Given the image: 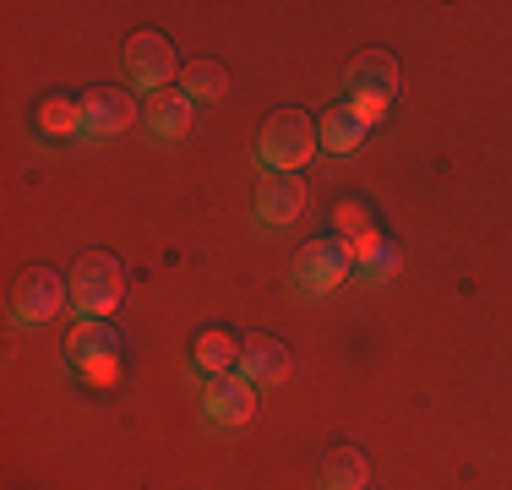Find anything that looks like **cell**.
Returning <instances> with one entry per match:
<instances>
[{"label": "cell", "instance_id": "8fae6325", "mask_svg": "<svg viewBox=\"0 0 512 490\" xmlns=\"http://www.w3.org/2000/svg\"><path fill=\"white\" fill-rule=\"evenodd\" d=\"M306 213V186L300 175H267L262 191H256V218L262 224H295Z\"/></svg>", "mask_w": 512, "mask_h": 490}, {"label": "cell", "instance_id": "7c38bea8", "mask_svg": "<svg viewBox=\"0 0 512 490\" xmlns=\"http://www.w3.org/2000/svg\"><path fill=\"white\" fill-rule=\"evenodd\" d=\"M186 126H191V98L180 93V88H164V93H153L148 98V131L153 137H186Z\"/></svg>", "mask_w": 512, "mask_h": 490}, {"label": "cell", "instance_id": "e0dca14e", "mask_svg": "<svg viewBox=\"0 0 512 490\" xmlns=\"http://www.w3.org/2000/svg\"><path fill=\"white\" fill-rule=\"evenodd\" d=\"M180 93H186L191 104H213V98H224V66H213V60L191 66L186 82H180Z\"/></svg>", "mask_w": 512, "mask_h": 490}, {"label": "cell", "instance_id": "ac0fdd59", "mask_svg": "<svg viewBox=\"0 0 512 490\" xmlns=\"http://www.w3.org/2000/svg\"><path fill=\"white\" fill-rule=\"evenodd\" d=\"M333 229H338V240H344V245H355V240H365V235H376L371 213H365L360 202H338V207H333Z\"/></svg>", "mask_w": 512, "mask_h": 490}, {"label": "cell", "instance_id": "5bb4252c", "mask_svg": "<svg viewBox=\"0 0 512 490\" xmlns=\"http://www.w3.org/2000/svg\"><path fill=\"white\" fill-rule=\"evenodd\" d=\"M365 474H371V463H365L355 447H338L333 458L322 463V490H365Z\"/></svg>", "mask_w": 512, "mask_h": 490}, {"label": "cell", "instance_id": "9c48e42d", "mask_svg": "<svg viewBox=\"0 0 512 490\" xmlns=\"http://www.w3.org/2000/svg\"><path fill=\"white\" fill-rule=\"evenodd\" d=\"M137 120V104H131L120 88H93L82 98V137H115Z\"/></svg>", "mask_w": 512, "mask_h": 490}, {"label": "cell", "instance_id": "30bf717a", "mask_svg": "<svg viewBox=\"0 0 512 490\" xmlns=\"http://www.w3.org/2000/svg\"><path fill=\"white\" fill-rule=\"evenodd\" d=\"M207 414H213L218 425H246L256 414V387L246 376H207V392H202Z\"/></svg>", "mask_w": 512, "mask_h": 490}, {"label": "cell", "instance_id": "9a60e30c", "mask_svg": "<svg viewBox=\"0 0 512 490\" xmlns=\"http://www.w3.org/2000/svg\"><path fill=\"white\" fill-rule=\"evenodd\" d=\"M39 131H50V137H82V98H44L39 104Z\"/></svg>", "mask_w": 512, "mask_h": 490}, {"label": "cell", "instance_id": "52a82bcc", "mask_svg": "<svg viewBox=\"0 0 512 490\" xmlns=\"http://www.w3.org/2000/svg\"><path fill=\"white\" fill-rule=\"evenodd\" d=\"M349 267H355V256H349V245L333 235V240H311L306 251H300L295 278H300L306 294H327V289H338L349 278Z\"/></svg>", "mask_w": 512, "mask_h": 490}, {"label": "cell", "instance_id": "7a4b0ae2", "mask_svg": "<svg viewBox=\"0 0 512 490\" xmlns=\"http://www.w3.org/2000/svg\"><path fill=\"white\" fill-rule=\"evenodd\" d=\"M120 289H126V267L109 251H88L77 262V278H71V305H77L82 322H104L120 305Z\"/></svg>", "mask_w": 512, "mask_h": 490}, {"label": "cell", "instance_id": "3957f363", "mask_svg": "<svg viewBox=\"0 0 512 490\" xmlns=\"http://www.w3.org/2000/svg\"><path fill=\"white\" fill-rule=\"evenodd\" d=\"M316 147H322V131H316L311 115H300V109H278L262 126V164H273L278 175L306 169L316 158Z\"/></svg>", "mask_w": 512, "mask_h": 490}, {"label": "cell", "instance_id": "8992f818", "mask_svg": "<svg viewBox=\"0 0 512 490\" xmlns=\"http://www.w3.org/2000/svg\"><path fill=\"white\" fill-rule=\"evenodd\" d=\"M126 66H131V82H137L142 93H164L169 82H175L180 60H175V44H169L164 33H137V39L126 44Z\"/></svg>", "mask_w": 512, "mask_h": 490}, {"label": "cell", "instance_id": "4fadbf2b", "mask_svg": "<svg viewBox=\"0 0 512 490\" xmlns=\"http://www.w3.org/2000/svg\"><path fill=\"white\" fill-rule=\"evenodd\" d=\"M191 354H197V371L202 376H229L240 365V343L229 333H218V327H207V333H197V343H191Z\"/></svg>", "mask_w": 512, "mask_h": 490}, {"label": "cell", "instance_id": "5b68a950", "mask_svg": "<svg viewBox=\"0 0 512 490\" xmlns=\"http://www.w3.org/2000/svg\"><path fill=\"white\" fill-rule=\"evenodd\" d=\"M71 300V289L60 284V273L50 267H28V273L17 278V289H11V322L17 327H44L60 316V305Z\"/></svg>", "mask_w": 512, "mask_h": 490}, {"label": "cell", "instance_id": "6da1fadb", "mask_svg": "<svg viewBox=\"0 0 512 490\" xmlns=\"http://www.w3.org/2000/svg\"><path fill=\"white\" fill-rule=\"evenodd\" d=\"M393 88H398L393 55L365 49L355 66H349V77H344V109L360 120V126H376V120L387 115V104H393Z\"/></svg>", "mask_w": 512, "mask_h": 490}, {"label": "cell", "instance_id": "277c9868", "mask_svg": "<svg viewBox=\"0 0 512 490\" xmlns=\"http://www.w3.org/2000/svg\"><path fill=\"white\" fill-rule=\"evenodd\" d=\"M66 354H71V371L93 387H109L120 376V333L109 322H77L66 338Z\"/></svg>", "mask_w": 512, "mask_h": 490}, {"label": "cell", "instance_id": "2e32d148", "mask_svg": "<svg viewBox=\"0 0 512 490\" xmlns=\"http://www.w3.org/2000/svg\"><path fill=\"white\" fill-rule=\"evenodd\" d=\"M360 142H365V126L349 115L344 104H338L333 115L322 120V147H327V153H344L349 158V153H360Z\"/></svg>", "mask_w": 512, "mask_h": 490}, {"label": "cell", "instance_id": "ba28073f", "mask_svg": "<svg viewBox=\"0 0 512 490\" xmlns=\"http://www.w3.org/2000/svg\"><path fill=\"white\" fill-rule=\"evenodd\" d=\"M289 365H295V354L267 333H251L240 343V376H246L251 387H278L289 376Z\"/></svg>", "mask_w": 512, "mask_h": 490}]
</instances>
